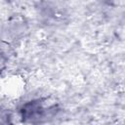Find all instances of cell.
Segmentation results:
<instances>
[{"label": "cell", "instance_id": "obj_1", "mask_svg": "<svg viewBox=\"0 0 125 125\" xmlns=\"http://www.w3.org/2000/svg\"><path fill=\"white\" fill-rule=\"evenodd\" d=\"M56 106L49 104L46 100L37 99L23 104L20 109V114L24 122L38 123L56 113Z\"/></svg>", "mask_w": 125, "mask_h": 125}]
</instances>
